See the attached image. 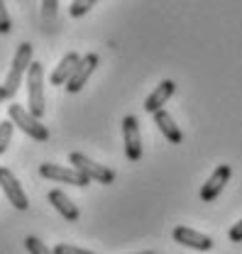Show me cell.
I'll return each instance as SVG.
<instances>
[{"mask_svg": "<svg viewBox=\"0 0 242 254\" xmlns=\"http://www.w3.org/2000/svg\"><path fill=\"white\" fill-rule=\"evenodd\" d=\"M30 66H32V44L30 42H22V44L17 47L15 57H12V66H10L7 78H5V83H2L7 98H12V95L17 93V88H20V83H22V76H25V71H30Z\"/></svg>", "mask_w": 242, "mask_h": 254, "instance_id": "6da1fadb", "label": "cell"}, {"mask_svg": "<svg viewBox=\"0 0 242 254\" xmlns=\"http://www.w3.org/2000/svg\"><path fill=\"white\" fill-rule=\"evenodd\" d=\"M27 100H30V113L39 120L47 110L44 103V68L39 62H32L27 71Z\"/></svg>", "mask_w": 242, "mask_h": 254, "instance_id": "7a4b0ae2", "label": "cell"}, {"mask_svg": "<svg viewBox=\"0 0 242 254\" xmlns=\"http://www.w3.org/2000/svg\"><path fill=\"white\" fill-rule=\"evenodd\" d=\"M7 115H10V123L15 127H20L27 137L32 139H37V142H47L49 139V129L42 125L34 115H32L30 110H25L22 105H17V103H12L10 108H7Z\"/></svg>", "mask_w": 242, "mask_h": 254, "instance_id": "3957f363", "label": "cell"}, {"mask_svg": "<svg viewBox=\"0 0 242 254\" xmlns=\"http://www.w3.org/2000/svg\"><path fill=\"white\" fill-rule=\"evenodd\" d=\"M69 161H71L74 169H79V171H81L83 176H88L91 181H98V184H113V181H115V171H113V169H108V166L93 161V159H88L86 154H81V152H71V154H69Z\"/></svg>", "mask_w": 242, "mask_h": 254, "instance_id": "277c9868", "label": "cell"}, {"mask_svg": "<svg viewBox=\"0 0 242 254\" xmlns=\"http://www.w3.org/2000/svg\"><path fill=\"white\" fill-rule=\"evenodd\" d=\"M39 176H42V179H49V181L69 184V186H79V189H83V186L91 184V179L83 176L79 169H74V166H59V164H49V161L39 166Z\"/></svg>", "mask_w": 242, "mask_h": 254, "instance_id": "5b68a950", "label": "cell"}, {"mask_svg": "<svg viewBox=\"0 0 242 254\" xmlns=\"http://www.w3.org/2000/svg\"><path fill=\"white\" fill-rule=\"evenodd\" d=\"M0 189L5 193V198L12 203V208H17V210H27V208H30L27 193L22 190L17 176H15L10 169H5V166H0Z\"/></svg>", "mask_w": 242, "mask_h": 254, "instance_id": "8992f818", "label": "cell"}, {"mask_svg": "<svg viewBox=\"0 0 242 254\" xmlns=\"http://www.w3.org/2000/svg\"><path fill=\"white\" fill-rule=\"evenodd\" d=\"M122 139H125V154L130 161L142 159V137H140V120L135 115H125L122 120Z\"/></svg>", "mask_w": 242, "mask_h": 254, "instance_id": "52a82bcc", "label": "cell"}, {"mask_svg": "<svg viewBox=\"0 0 242 254\" xmlns=\"http://www.w3.org/2000/svg\"><path fill=\"white\" fill-rule=\"evenodd\" d=\"M230 176H233V166L220 164V166H218V169L211 174V179L201 186V200H203V203H211V200H215V198L220 195V190L228 186Z\"/></svg>", "mask_w": 242, "mask_h": 254, "instance_id": "ba28073f", "label": "cell"}, {"mask_svg": "<svg viewBox=\"0 0 242 254\" xmlns=\"http://www.w3.org/2000/svg\"><path fill=\"white\" fill-rule=\"evenodd\" d=\"M98 54L95 52H88L86 57H81V62L76 66V71H74V76L69 78V83H66V91L69 93H79L83 86H86V81L91 78V73L98 68Z\"/></svg>", "mask_w": 242, "mask_h": 254, "instance_id": "9c48e42d", "label": "cell"}, {"mask_svg": "<svg viewBox=\"0 0 242 254\" xmlns=\"http://www.w3.org/2000/svg\"><path fill=\"white\" fill-rule=\"evenodd\" d=\"M174 240L183 245V247H191V250H198V252H208L213 247V240L208 235H203V232H198V230H191V227H186V225H179V227H174Z\"/></svg>", "mask_w": 242, "mask_h": 254, "instance_id": "30bf717a", "label": "cell"}, {"mask_svg": "<svg viewBox=\"0 0 242 254\" xmlns=\"http://www.w3.org/2000/svg\"><path fill=\"white\" fill-rule=\"evenodd\" d=\"M79 62H81V57H79L76 52L64 54V57H61V62L57 64V68H54V71H52V76H49L52 86H66V83H69V78L74 76V71H76Z\"/></svg>", "mask_w": 242, "mask_h": 254, "instance_id": "8fae6325", "label": "cell"}, {"mask_svg": "<svg viewBox=\"0 0 242 254\" xmlns=\"http://www.w3.org/2000/svg\"><path fill=\"white\" fill-rule=\"evenodd\" d=\"M174 91H176V83H174V81H169V78H166V81H161V83H159V86L147 95V100H145V110L152 113V115H154V113H159V110L164 108V103L174 95Z\"/></svg>", "mask_w": 242, "mask_h": 254, "instance_id": "7c38bea8", "label": "cell"}, {"mask_svg": "<svg viewBox=\"0 0 242 254\" xmlns=\"http://www.w3.org/2000/svg\"><path fill=\"white\" fill-rule=\"evenodd\" d=\"M49 203L57 208V213H59L64 220H69V222L79 220V208L74 205V200H71L64 190H59V189L49 190Z\"/></svg>", "mask_w": 242, "mask_h": 254, "instance_id": "4fadbf2b", "label": "cell"}, {"mask_svg": "<svg viewBox=\"0 0 242 254\" xmlns=\"http://www.w3.org/2000/svg\"><path fill=\"white\" fill-rule=\"evenodd\" d=\"M154 123H157V127L161 129V134L171 142V144H179L183 139L181 129H179V125L174 123V118L166 113V110H159V113H154Z\"/></svg>", "mask_w": 242, "mask_h": 254, "instance_id": "5bb4252c", "label": "cell"}, {"mask_svg": "<svg viewBox=\"0 0 242 254\" xmlns=\"http://www.w3.org/2000/svg\"><path fill=\"white\" fill-rule=\"evenodd\" d=\"M25 247H27L30 254H54V250H49V247H47L39 237H34V235L25 237Z\"/></svg>", "mask_w": 242, "mask_h": 254, "instance_id": "9a60e30c", "label": "cell"}, {"mask_svg": "<svg viewBox=\"0 0 242 254\" xmlns=\"http://www.w3.org/2000/svg\"><path fill=\"white\" fill-rule=\"evenodd\" d=\"M12 123L10 120H2L0 123V154H5V149L10 147V139H12Z\"/></svg>", "mask_w": 242, "mask_h": 254, "instance_id": "2e32d148", "label": "cell"}, {"mask_svg": "<svg viewBox=\"0 0 242 254\" xmlns=\"http://www.w3.org/2000/svg\"><path fill=\"white\" fill-rule=\"evenodd\" d=\"M95 2H98V0H74L71 7H69V12H71V17H83Z\"/></svg>", "mask_w": 242, "mask_h": 254, "instance_id": "e0dca14e", "label": "cell"}, {"mask_svg": "<svg viewBox=\"0 0 242 254\" xmlns=\"http://www.w3.org/2000/svg\"><path fill=\"white\" fill-rule=\"evenodd\" d=\"M12 30V20H10V12L5 7V2L0 0V34H7Z\"/></svg>", "mask_w": 242, "mask_h": 254, "instance_id": "ac0fdd59", "label": "cell"}, {"mask_svg": "<svg viewBox=\"0 0 242 254\" xmlns=\"http://www.w3.org/2000/svg\"><path fill=\"white\" fill-rule=\"evenodd\" d=\"M54 254H95L91 250H83V247H76V245H57Z\"/></svg>", "mask_w": 242, "mask_h": 254, "instance_id": "d6986e66", "label": "cell"}, {"mask_svg": "<svg viewBox=\"0 0 242 254\" xmlns=\"http://www.w3.org/2000/svg\"><path fill=\"white\" fill-rule=\"evenodd\" d=\"M57 7H59V0H42V12H44V17H52V15L57 12Z\"/></svg>", "mask_w": 242, "mask_h": 254, "instance_id": "ffe728a7", "label": "cell"}, {"mask_svg": "<svg viewBox=\"0 0 242 254\" xmlns=\"http://www.w3.org/2000/svg\"><path fill=\"white\" fill-rule=\"evenodd\" d=\"M228 237H230V242H242V220H238L233 227H230Z\"/></svg>", "mask_w": 242, "mask_h": 254, "instance_id": "44dd1931", "label": "cell"}, {"mask_svg": "<svg viewBox=\"0 0 242 254\" xmlns=\"http://www.w3.org/2000/svg\"><path fill=\"white\" fill-rule=\"evenodd\" d=\"M5 98H7V93H5V86H0V103H2Z\"/></svg>", "mask_w": 242, "mask_h": 254, "instance_id": "7402d4cb", "label": "cell"}, {"mask_svg": "<svg viewBox=\"0 0 242 254\" xmlns=\"http://www.w3.org/2000/svg\"><path fill=\"white\" fill-rule=\"evenodd\" d=\"M135 254H154L152 250H142V252H135Z\"/></svg>", "mask_w": 242, "mask_h": 254, "instance_id": "603a6c76", "label": "cell"}]
</instances>
